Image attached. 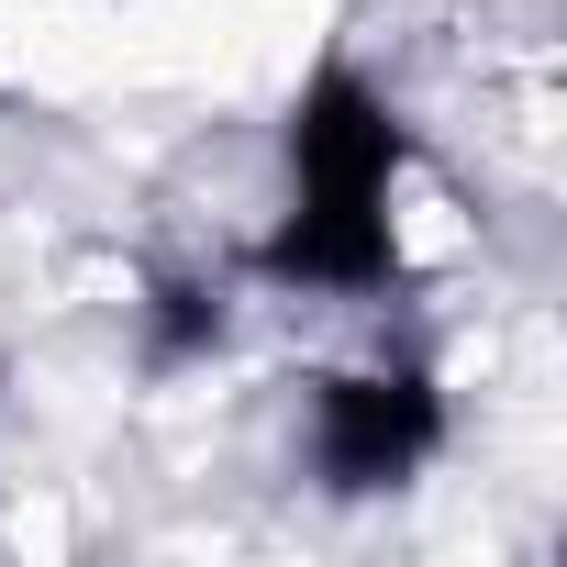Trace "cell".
<instances>
[{
  "label": "cell",
  "mask_w": 567,
  "mask_h": 567,
  "mask_svg": "<svg viewBox=\"0 0 567 567\" xmlns=\"http://www.w3.org/2000/svg\"><path fill=\"white\" fill-rule=\"evenodd\" d=\"M434 456H445L434 368H334V379H312V478L334 501L412 489Z\"/></svg>",
  "instance_id": "obj_1"
},
{
  "label": "cell",
  "mask_w": 567,
  "mask_h": 567,
  "mask_svg": "<svg viewBox=\"0 0 567 567\" xmlns=\"http://www.w3.org/2000/svg\"><path fill=\"white\" fill-rule=\"evenodd\" d=\"M401 167H412V123H401V101H390L368 68L323 56V68L301 79V101H290V189L390 200Z\"/></svg>",
  "instance_id": "obj_2"
},
{
  "label": "cell",
  "mask_w": 567,
  "mask_h": 567,
  "mask_svg": "<svg viewBox=\"0 0 567 567\" xmlns=\"http://www.w3.org/2000/svg\"><path fill=\"white\" fill-rule=\"evenodd\" d=\"M256 267L278 290H334V301H368L401 278V223L390 200H346V189H290L278 234L256 245Z\"/></svg>",
  "instance_id": "obj_3"
},
{
  "label": "cell",
  "mask_w": 567,
  "mask_h": 567,
  "mask_svg": "<svg viewBox=\"0 0 567 567\" xmlns=\"http://www.w3.org/2000/svg\"><path fill=\"white\" fill-rule=\"evenodd\" d=\"M145 346H156V368L212 357V346H223V290H200V278H167V290L145 301Z\"/></svg>",
  "instance_id": "obj_4"
},
{
  "label": "cell",
  "mask_w": 567,
  "mask_h": 567,
  "mask_svg": "<svg viewBox=\"0 0 567 567\" xmlns=\"http://www.w3.org/2000/svg\"><path fill=\"white\" fill-rule=\"evenodd\" d=\"M0 390H12V357H0Z\"/></svg>",
  "instance_id": "obj_5"
}]
</instances>
